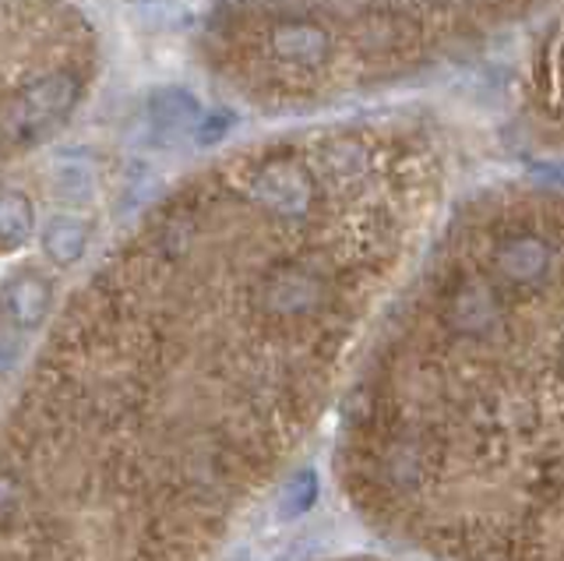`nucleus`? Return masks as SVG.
Returning a JSON list of instances; mask_svg holds the SVG:
<instances>
[{"label":"nucleus","mask_w":564,"mask_h":561,"mask_svg":"<svg viewBox=\"0 0 564 561\" xmlns=\"http://www.w3.org/2000/svg\"><path fill=\"white\" fill-rule=\"evenodd\" d=\"M229 128H234V114H212V117H205L202 125H198V131H194V142H198L202 149L205 145H216V142H223V138L229 134Z\"/></svg>","instance_id":"ddd939ff"},{"label":"nucleus","mask_w":564,"mask_h":561,"mask_svg":"<svg viewBox=\"0 0 564 561\" xmlns=\"http://www.w3.org/2000/svg\"><path fill=\"white\" fill-rule=\"evenodd\" d=\"M251 195L279 216H304L311 208L314 191H311L307 177H300V173H293L286 166H272L254 177Z\"/></svg>","instance_id":"f03ea898"},{"label":"nucleus","mask_w":564,"mask_h":561,"mask_svg":"<svg viewBox=\"0 0 564 561\" xmlns=\"http://www.w3.org/2000/svg\"><path fill=\"white\" fill-rule=\"evenodd\" d=\"M4 308L8 319L18 328H35L50 311V283L43 276H14L11 283L4 287Z\"/></svg>","instance_id":"7ed1b4c3"},{"label":"nucleus","mask_w":564,"mask_h":561,"mask_svg":"<svg viewBox=\"0 0 564 561\" xmlns=\"http://www.w3.org/2000/svg\"><path fill=\"white\" fill-rule=\"evenodd\" d=\"M498 266L508 279H516V283H533V279H540L546 266H551V251H546L543 240L522 237V240H511L498 255Z\"/></svg>","instance_id":"423d86ee"},{"label":"nucleus","mask_w":564,"mask_h":561,"mask_svg":"<svg viewBox=\"0 0 564 561\" xmlns=\"http://www.w3.org/2000/svg\"><path fill=\"white\" fill-rule=\"evenodd\" d=\"M314 498H317V473H314V470L296 473V477L286 484V490H282L279 516H282V519H296V516H304L307 508L314 505Z\"/></svg>","instance_id":"9d476101"},{"label":"nucleus","mask_w":564,"mask_h":561,"mask_svg":"<svg viewBox=\"0 0 564 561\" xmlns=\"http://www.w3.org/2000/svg\"><path fill=\"white\" fill-rule=\"evenodd\" d=\"M75 99H78V85L70 75H50L40 85H32L22 99H14L8 107L11 138L14 142H29V138L43 134L53 120L75 107Z\"/></svg>","instance_id":"f257e3e1"},{"label":"nucleus","mask_w":564,"mask_h":561,"mask_svg":"<svg viewBox=\"0 0 564 561\" xmlns=\"http://www.w3.org/2000/svg\"><path fill=\"white\" fill-rule=\"evenodd\" d=\"M149 117L155 128L181 134L184 128L198 125L202 120V107L187 89H176V85H163L149 96Z\"/></svg>","instance_id":"39448f33"},{"label":"nucleus","mask_w":564,"mask_h":561,"mask_svg":"<svg viewBox=\"0 0 564 561\" xmlns=\"http://www.w3.org/2000/svg\"><path fill=\"white\" fill-rule=\"evenodd\" d=\"M57 195L67 202H85L93 195V177H88L85 166H64L57 173Z\"/></svg>","instance_id":"f8f14e48"},{"label":"nucleus","mask_w":564,"mask_h":561,"mask_svg":"<svg viewBox=\"0 0 564 561\" xmlns=\"http://www.w3.org/2000/svg\"><path fill=\"white\" fill-rule=\"evenodd\" d=\"M85 244H88V226L75 216H53L46 223V234H43V251L50 255V261L57 266H75V261L85 255Z\"/></svg>","instance_id":"0eeeda50"},{"label":"nucleus","mask_w":564,"mask_h":561,"mask_svg":"<svg viewBox=\"0 0 564 561\" xmlns=\"http://www.w3.org/2000/svg\"><path fill=\"white\" fill-rule=\"evenodd\" d=\"M18 354H22V346H18L14 339L0 336V371H8V367H14Z\"/></svg>","instance_id":"4468645a"},{"label":"nucleus","mask_w":564,"mask_h":561,"mask_svg":"<svg viewBox=\"0 0 564 561\" xmlns=\"http://www.w3.org/2000/svg\"><path fill=\"white\" fill-rule=\"evenodd\" d=\"M32 205L22 191H0V244H25L29 234H32Z\"/></svg>","instance_id":"1a4fd4ad"},{"label":"nucleus","mask_w":564,"mask_h":561,"mask_svg":"<svg viewBox=\"0 0 564 561\" xmlns=\"http://www.w3.org/2000/svg\"><path fill=\"white\" fill-rule=\"evenodd\" d=\"M314 301H317V283H314L311 276H304V272L279 276L275 287L269 290V304L279 314H300V311L314 308Z\"/></svg>","instance_id":"6e6552de"},{"label":"nucleus","mask_w":564,"mask_h":561,"mask_svg":"<svg viewBox=\"0 0 564 561\" xmlns=\"http://www.w3.org/2000/svg\"><path fill=\"white\" fill-rule=\"evenodd\" d=\"M272 50L290 64H325L332 54V43L328 36L317 25H304V22H293V25H282L275 36H272Z\"/></svg>","instance_id":"20e7f679"},{"label":"nucleus","mask_w":564,"mask_h":561,"mask_svg":"<svg viewBox=\"0 0 564 561\" xmlns=\"http://www.w3.org/2000/svg\"><path fill=\"white\" fill-rule=\"evenodd\" d=\"M494 319V304L487 293H466L455 308V322L463 328H484Z\"/></svg>","instance_id":"9b49d317"}]
</instances>
